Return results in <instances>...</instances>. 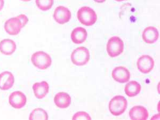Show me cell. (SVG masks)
Returning a JSON list of instances; mask_svg holds the SVG:
<instances>
[{"instance_id": "22", "label": "cell", "mask_w": 160, "mask_h": 120, "mask_svg": "<svg viewBox=\"0 0 160 120\" xmlns=\"http://www.w3.org/2000/svg\"><path fill=\"white\" fill-rule=\"evenodd\" d=\"M17 17L19 19V20H20L21 22H22V27L24 28L25 26L26 25L28 24V20H29L28 17L26 16V15H24V14H21V15H18Z\"/></svg>"}, {"instance_id": "20", "label": "cell", "mask_w": 160, "mask_h": 120, "mask_svg": "<svg viewBox=\"0 0 160 120\" xmlns=\"http://www.w3.org/2000/svg\"><path fill=\"white\" fill-rule=\"evenodd\" d=\"M35 3L39 9L46 11L52 7L54 0H35Z\"/></svg>"}, {"instance_id": "23", "label": "cell", "mask_w": 160, "mask_h": 120, "mask_svg": "<svg viewBox=\"0 0 160 120\" xmlns=\"http://www.w3.org/2000/svg\"><path fill=\"white\" fill-rule=\"evenodd\" d=\"M4 6V0H0V11L2 10Z\"/></svg>"}, {"instance_id": "24", "label": "cell", "mask_w": 160, "mask_h": 120, "mask_svg": "<svg viewBox=\"0 0 160 120\" xmlns=\"http://www.w3.org/2000/svg\"><path fill=\"white\" fill-rule=\"evenodd\" d=\"M95 2L97 3H104L105 2L106 0H94Z\"/></svg>"}, {"instance_id": "26", "label": "cell", "mask_w": 160, "mask_h": 120, "mask_svg": "<svg viewBox=\"0 0 160 120\" xmlns=\"http://www.w3.org/2000/svg\"><path fill=\"white\" fill-rule=\"evenodd\" d=\"M22 1H23V2H29L31 0H21Z\"/></svg>"}, {"instance_id": "19", "label": "cell", "mask_w": 160, "mask_h": 120, "mask_svg": "<svg viewBox=\"0 0 160 120\" xmlns=\"http://www.w3.org/2000/svg\"><path fill=\"white\" fill-rule=\"evenodd\" d=\"M47 112L41 108L34 109L29 115V120H48Z\"/></svg>"}, {"instance_id": "17", "label": "cell", "mask_w": 160, "mask_h": 120, "mask_svg": "<svg viewBox=\"0 0 160 120\" xmlns=\"http://www.w3.org/2000/svg\"><path fill=\"white\" fill-rule=\"evenodd\" d=\"M88 33L86 29L78 27L73 29L71 33V39L75 44L83 43L87 38Z\"/></svg>"}, {"instance_id": "25", "label": "cell", "mask_w": 160, "mask_h": 120, "mask_svg": "<svg viewBox=\"0 0 160 120\" xmlns=\"http://www.w3.org/2000/svg\"><path fill=\"white\" fill-rule=\"evenodd\" d=\"M117 2H122V1H127V0H115Z\"/></svg>"}, {"instance_id": "9", "label": "cell", "mask_w": 160, "mask_h": 120, "mask_svg": "<svg viewBox=\"0 0 160 120\" xmlns=\"http://www.w3.org/2000/svg\"><path fill=\"white\" fill-rule=\"evenodd\" d=\"M27 102V98L24 93L20 91L11 93L9 98L10 105L16 109H20L24 108Z\"/></svg>"}, {"instance_id": "16", "label": "cell", "mask_w": 160, "mask_h": 120, "mask_svg": "<svg viewBox=\"0 0 160 120\" xmlns=\"http://www.w3.org/2000/svg\"><path fill=\"white\" fill-rule=\"evenodd\" d=\"M54 102L58 108H66L71 105V97L68 93L58 92L55 96Z\"/></svg>"}, {"instance_id": "13", "label": "cell", "mask_w": 160, "mask_h": 120, "mask_svg": "<svg viewBox=\"0 0 160 120\" xmlns=\"http://www.w3.org/2000/svg\"><path fill=\"white\" fill-rule=\"evenodd\" d=\"M148 115L149 114L147 109L142 106H134L129 111V116L132 120H147Z\"/></svg>"}, {"instance_id": "18", "label": "cell", "mask_w": 160, "mask_h": 120, "mask_svg": "<svg viewBox=\"0 0 160 120\" xmlns=\"http://www.w3.org/2000/svg\"><path fill=\"white\" fill-rule=\"evenodd\" d=\"M142 90V87L140 84L135 81H132L128 82L124 88V91L126 95L130 97L136 96L138 95Z\"/></svg>"}, {"instance_id": "10", "label": "cell", "mask_w": 160, "mask_h": 120, "mask_svg": "<svg viewBox=\"0 0 160 120\" xmlns=\"http://www.w3.org/2000/svg\"><path fill=\"white\" fill-rule=\"evenodd\" d=\"M113 79L121 83L128 82L130 78V73L127 68L123 66H118L115 68L112 73Z\"/></svg>"}, {"instance_id": "6", "label": "cell", "mask_w": 160, "mask_h": 120, "mask_svg": "<svg viewBox=\"0 0 160 120\" xmlns=\"http://www.w3.org/2000/svg\"><path fill=\"white\" fill-rule=\"evenodd\" d=\"M53 17L57 23L63 25L70 20L72 13L68 8L64 6H59L55 10Z\"/></svg>"}, {"instance_id": "5", "label": "cell", "mask_w": 160, "mask_h": 120, "mask_svg": "<svg viewBox=\"0 0 160 120\" xmlns=\"http://www.w3.org/2000/svg\"><path fill=\"white\" fill-rule=\"evenodd\" d=\"M71 60L75 65H85L90 60V52L87 48L80 47L75 49L72 53Z\"/></svg>"}, {"instance_id": "11", "label": "cell", "mask_w": 160, "mask_h": 120, "mask_svg": "<svg viewBox=\"0 0 160 120\" xmlns=\"http://www.w3.org/2000/svg\"><path fill=\"white\" fill-rule=\"evenodd\" d=\"M15 77L10 72L5 71L0 74V89L8 90L12 87Z\"/></svg>"}, {"instance_id": "2", "label": "cell", "mask_w": 160, "mask_h": 120, "mask_svg": "<svg viewBox=\"0 0 160 120\" xmlns=\"http://www.w3.org/2000/svg\"><path fill=\"white\" fill-rule=\"evenodd\" d=\"M31 62L33 65L41 70L47 69L52 64L51 57L44 51H37L31 57Z\"/></svg>"}, {"instance_id": "15", "label": "cell", "mask_w": 160, "mask_h": 120, "mask_svg": "<svg viewBox=\"0 0 160 120\" xmlns=\"http://www.w3.org/2000/svg\"><path fill=\"white\" fill-rule=\"evenodd\" d=\"M16 48V44L11 39L6 38L0 42V52L3 55L11 56L15 52Z\"/></svg>"}, {"instance_id": "14", "label": "cell", "mask_w": 160, "mask_h": 120, "mask_svg": "<svg viewBox=\"0 0 160 120\" xmlns=\"http://www.w3.org/2000/svg\"><path fill=\"white\" fill-rule=\"evenodd\" d=\"M33 92L37 98L41 99L44 98L49 91V86L46 81L37 82L33 84Z\"/></svg>"}, {"instance_id": "8", "label": "cell", "mask_w": 160, "mask_h": 120, "mask_svg": "<svg viewBox=\"0 0 160 120\" xmlns=\"http://www.w3.org/2000/svg\"><path fill=\"white\" fill-rule=\"evenodd\" d=\"M137 68L143 74L150 73L154 66V61L153 58L148 55H142L139 58L137 62Z\"/></svg>"}, {"instance_id": "7", "label": "cell", "mask_w": 160, "mask_h": 120, "mask_svg": "<svg viewBox=\"0 0 160 120\" xmlns=\"http://www.w3.org/2000/svg\"><path fill=\"white\" fill-rule=\"evenodd\" d=\"M4 28L6 32L10 35H17L20 33L23 27L19 19L17 16L7 20Z\"/></svg>"}, {"instance_id": "4", "label": "cell", "mask_w": 160, "mask_h": 120, "mask_svg": "<svg viewBox=\"0 0 160 120\" xmlns=\"http://www.w3.org/2000/svg\"><path fill=\"white\" fill-rule=\"evenodd\" d=\"M124 42L118 37H113L108 41L106 50L109 56L112 58L120 56L124 50Z\"/></svg>"}, {"instance_id": "12", "label": "cell", "mask_w": 160, "mask_h": 120, "mask_svg": "<svg viewBox=\"0 0 160 120\" xmlns=\"http://www.w3.org/2000/svg\"><path fill=\"white\" fill-rule=\"evenodd\" d=\"M142 38L146 43L153 44L158 40L159 32L157 28L149 26L144 29L142 34Z\"/></svg>"}, {"instance_id": "1", "label": "cell", "mask_w": 160, "mask_h": 120, "mask_svg": "<svg viewBox=\"0 0 160 120\" xmlns=\"http://www.w3.org/2000/svg\"><path fill=\"white\" fill-rule=\"evenodd\" d=\"M77 17L79 22L86 26H91L96 22L97 15L91 8L83 7L78 10Z\"/></svg>"}, {"instance_id": "21", "label": "cell", "mask_w": 160, "mask_h": 120, "mask_svg": "<svg viewBox=\"0 0 160 120\" xmlns=\"http://www.w3.org/2000/svg\"><path fill=\"white\" fill-rule=\"evenodd\" d=\"M72 120H91V118L87 113L81 111L74 115Z\"/></svg>"}, {"instance_id": "3", "label": "cell", "mask_w": 160, "mask_h": 120, "mask_svg": "<svg viewBox=\"0 0 160 120\" xmlns=\"http://www.w3.org/2000/svg\"><path fill=\"white\" fill-rule=\"evenodd\" d=\"M127 106V100L124 97L117 96L109 102V111L113 115L118 117L126 111Z\"/></svg>"}]
</instances>
